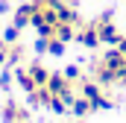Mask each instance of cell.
Listing matches in <instances>:
<instances>
[{
	"mask_svg": "<svg viewBox=\"0 0 126 123\" xmlns=\"http://www.w3.org/2000/svg\"><path fill=\"white\" fill-rule=\"evenodd\" d=\"M94 27H97V32H100V41L103 44H111V47H117L120 44V32H117V27H114V21H111V12H103L100 18L94 21Z\"/></svg>",
	"mask_w": 126,
	"mask_h": 123,
	"instance_id": "6da1fadb",
	"label": "cell"
},
{
	"mask_svg": "<svg viewBox=\"0 0 126 123\" xmlns=\"http://www.w3.org/2000/svg\"><path fill=\"white\" fill-rule=\"evenodd\" d=\"M73 85H76V82H73V79H67L64 73H50V79H47V88L56 94V97L67 100V103L76 97V94H73Z\"/></svg>",
	"mask_w": 126,
	"mask_h": 123,
	"instance_id": "7a4b0ae2",
	"label": "cell"
},
{
	"mask_svg": "<svg viewBox=\"0 0 126 123\" xmlns=\"http://www.w3.org/2000/svg\"><path fill=\"white\" fill-rule=\"evenodd\" d=\"M100 64L103 67H109V70H114V73H120L126 67V53L120 50V47H111V50H106V56H100Z\"/></svg>",
	"mask_w": 126,
	"mask_h": 123,
	"instance_id": "3957f363",
	"label": "cell"
},
{
	"mask_svg": "<svg viewBox=\"0 0 126 123\" xmlns=\"http://www.w3.org/2000/svg\"><path fill=\"white\" fill-rule=\"evenodd\" d=\"M0 114H3V120H6V123H30V111H27V108H21L15 100H6Z\"/></svg>",
	"mask_w": 126,
	"mask_h": 123,
	"instance_id": "277c9868",
	"label": "cell"
},
{
	"mask_svg": "<svg viewBox=\"0 0 126 123\" xmlns=\"http://www.w3.org/2000/svg\"><path fill=\"white\" fill-rule=\"evenodd\" d=\"M76 41L82 44V47H88V50H97L103 41H100V32H97V27L94 24H85L82 30L76 32Z\"/></svg>",
	"mask_w": 126,
	"mask_h": 123,
	"instance_id": "5b68a950",
	"label": "cell"
},
{
	"mask_svg": "<svg viewBox=\"0 0 126 123\" xmlns=\"http://www.w3.org/2000/svg\"><path fill=\"white\" fill-rule=\"evenodd\" d=\"M32 15H35V3H21V6L12 12V24L24 30V27H30V24H32Z\"/></svg>",
	"mask_w": 126,
	"mask_h": 123,
	"instance_id": "8992f818",
	"label": "cell"
},
{
	"mask_svg": "<svg viewBox=\"0 0 126 123\" xmlns=\"http://www.w3.org/2000/svg\"><path fill=\"white\" fill-rule=\"evenodd\" d=\"M70 111H73L76 117H82V120H85V117L94 111V106H91V100H88V97H82V94H79V97H73V100H70Z\"/></svg>",
	"mask_w": 126,
	"mask_h": 123,
	"instance_id": "52a82bcc",
	"label": "cell"
},
{
	"mask_svg": "<svg viewBox=\"0 0 126 123\" xmlns=\"http://www.w3.org/2000/svg\"><path fill=\"white\" fill-rule=\"evenodd\" d=\"M79 85V91H82V97H88L91 103H94L97 97H103V85L97 82V79H85V82H76Z\"/></svg>",
	"mask_w": 126,
	"mask_h": 123,
	"instance_id": "ba28073f",
	"label": "cell"
},
{
	"mask_svg": "<svg viewBox=\"0 0 126 123\" xmlns=\"http://www.w3.org/2000/svg\"><path fill=\"white\" fill-rule=\"evenodd\" d=\"M27 70H30V76L35 79V85H47V79H50V70H47L41 62H30V67H27Z\"/></svg>",
	"mask_w": 126,
	"mask_h": 123,
	"instance_id": "9c48e42d",
	"label": "cell"
},
{
	"mask_svg": "<svg viewBox=\"0 0 126 123\" xmlns=\"http://www.w3.org/2000/svg\"><path fill=\"white\" fill-rule=\"evenodd\" d=\"M53 35L59 38V41H76V30H73V24H64V21H59L56 24V30H53Z\"/></svg>",
	"mask_w": 126,
	"mask_h": 123,
	"instance_id": "30bf717a",
	"label": "cell"
},
{
	"mask_svg": "<svg viewBox=\"0 0 126 123\" xmlns=\"http://www.w3.org/2000/svg\"><path fill=\"white\" fill-rule=\"evenodd\" d=\"M15 79H18V85H21V88H24L27 94L38 88V85H35V79L30 76V70H15Z\"/></svg>",
	"mask_w": 126,
	"mask_h": 123,
	"instance_id": "8fae6325",
	"label": "cell"
},
{
	"mask_svg": "<svg viewBox=\"0 0 126 123\" xmlns=\"http://www.w3.org/2000/svg\"><path fill=\"white\" fill-rule=\"evenodd\" d=\"M64 47H67V44L59 41L56 35H50V38H47V53H50V56H64Z\"/></svg>",
	"mask_w": 126,
	"mask_h": 123,
	"instance_id": "7c38bea8",
	"label": "cell"
},
{
	"mask_svg": "<svg viewBox=\"0 0 126 123\" xmlns=\"http://www.w3.org/2000/svg\"><path fill=\"white\" fill-rule=\"evenodd\" d=\"M18 41H21V27L9 24V27L3 30V44H18Z\"/></svg>",
	"mask_w": 126,
	"mask_h": 123,
	"instance_id": "4fadbf2b",
	"label": "cell"
},
{
	"mask_svg": "<svg viewBox=\"0 0 126 123\" xmlns=\"http://www.w3.org/2000/svg\"><path fill=\"white\" fill-rule=\"evenodd\" d=\"M91 106H94V111H109V108H111L114 103H111V100H109V97L103 94V97H97V100L91 103Z\"/></svg>",
	"mask_w": 126,
	"mask_h": 123,
	"instance_id": "5bb4252c",
	"label": "cell"
},
{
	"mask_svg": "<svg viewBox=\"0 0 126 123\" xmlns=\"http://www.w3.org/2000/svg\"><path fill=\"white\" fill-rule=\"evenodd\" d=\"M64 76H67V79H73V82H76V79H79V76H82V67H79V64H70V67H64Z\"/></svg>",
	"mask_w": 126,
	"mask_h": 123,
	"instance_id": "9a60e30c",
	"label": "cell"
},
{
	"mask_svg": "<svg viewBox=\"0 0 126 123\" xmlns=\"http://www.w3.org/2000/svg\"><path fill=\"white\" fill-rule=\"evenodd\" d=\"M6 64H9V47L0 44V67H6Z\"/></svg>",
	"mask_w": 126,
	"mask_h": 123,
	"instance_id": "2e32d148",
	"label": "cell"
},
{
	"mask_svg": "<svg viewBox=\"0 0 126 123\" xmlns=\"http://www.w3.org/2000/svg\"><path fill=\"white\" fill-rule=\"evenodd\" d=\"M35 53H47V38H38L35 41Z\"/></svg>",
	"mask_w": 126,
	"mask_h": 123,
	"instance_id": "e0dca14e",
	"label": "cell"
},
{
	"mask_svg": "<svg viewBox=\"0 0 126 123\" xmlns=\"http://www.w3.org/2000/svg\"><path fill=\"white\" fill-rule=\"evenodd\" d=\"M0 88H9V73H0Z\"/></svg>",
	"mask_w": 126,
	"mask_h": 123,
	"instance_id": "ac0fdd59",
	"label": "cell"
},
{
	"mask_svg": "<svg viewBox=\"0 0 126 123\" xmlns=\"http://www.w3.org/2000/svg\"><path fill=\"white\" fill-rule=\"evenodd\" d=\"M117 82H120V85H123V88H126V67H123V70H120V73H117Z\"/></svg>",
	"mask_w": 126,
	"mask_h": 123,
	"instance_id": "d6986e66",
	"label": "cell"
},
{
	"mask_svg": "<svg viewBox=\"0 0 126 123\" xmlns=\"http://www.w3.org/2000/svg\"><path fill=\"white\" fill-rule=\"evenodd\" d=\"M3 12H9V3H6V0H0V15H3Z\"/></svg>",
	"mask_w": 126,
	"mask_h": 123,
	"instance_id": "ffe728a7",
	"label": "cell"
},
{
	"mask_svg": "<svg viewBox=\"0 0 126 123\" xmlns=\"http://www.w3.org/2000/svg\"><path fill=\"white\" fill-rule=\"evenodd\" d=\"M117 47H120V50H123V53H126V35H123V38H120V44H117Z\"/></svg>",
	"mask_w": 126,
	"mask_h": 123,
	"instance_id": "44dd1931",
	"label": "cell"
},
{
	"mask_svg": "<svg viewBox=\"0 0 126 123\" xmlns=\"http://www.w3.org/2000/svg\"><path fill=\"white\" fill-rule=\"evenodd\" d=\"M76 123H85V120H82V117H79V120H76Z\"/></svg>",
	"mask_w": 126,
	"mask_h": 123,
	"instance_id": "7402d4cb",
	"label": "cell"
}]
</instances>
